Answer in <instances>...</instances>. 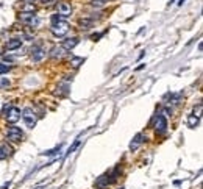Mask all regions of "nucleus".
Returning a JSON list of instances; mask_svg holds the SVG:
<instances>
[{
	"label": "nucleus",
	"instance_id": "12",
	"mask_svg": "<svg viewBox=\"0 0 203 189\" xmlns=\"http://www.w3.org/2000/svg\"><path fill=\"white\" fill-rule=\"evenodd\" d=\"M188 125L191 128H195L197 125H198V116H195V114H191L189 117H188Z\"/></svg>",
	"mask_w": 203,
	"mask_h": 189
},
{
	"label": "nucleus",
	"instance_id": "11",
	"mask_svg": "<svg viewBox=\"0 0 203 189\" xmlns=\"http://www.w3.org/2000/svg\"><path fill=\"white\" fill-rule=\"evenodd\" d=\"M21 46H22V41L17 39V38H14V39H11V41H8L6 49H8V50H16V49H19Z\"/></svg>",
	"mask_w": 203,
	"mask_h": 189
},
{
	"label": "nucleus",
	"instance_id": "18",
	"mask_svg": "<svg viewBox=\"0 0 203 189\" xmlns=\"http://www.w3.org/2000/svg\"><path fill=\"white\" fill-rule=\"evenodd\" d=\"M61 50H63L61 47H53L50 55H52V56H61Z\"/></svg>",
	"mask_w": 203,
	"mask_h": 189
},
{
	"label": "nucleus",
	"instance_id": "14",
	"mask_svg": "<svg viewBox=\"0 0 203 189\" xmlns=\"http://www.w3.org/2000/svg\"><path fill=\"white\" fill-rule=\"evenodd\" d=\"M61 144H60V146H56V147H55V149H52V150H47V152H44V153L42 155H45V156H55V155H60V152H61Z\"/></svg>",
	"mask_w": 203,
	"mask_h": 189
},
{
	"label": "nucleus",
	"instance_id": "19",
	"mask_svg": "<svg viewBox=\"0 0 203 189\" xmlns=\"http://www.w3.org/2000/svg\"><path fill=\"white\" fill-rule=\"evenodd\" d=\"M105 5V2L103 0H92V6H97V8H100V6H103Z\"/></svg>",
	"mask_w": 203,
	"mask_h": 189
},
{
	"label": "nucleus",
	"instance_id": "9",
	"mask_svg": "<svg viewBox=\"0 0 203 189\" xmlns=\"http://www.w3.org/2000/svg\"><path fill=\"white\" fill-rule=\"evenodd\" d=\"M78 44V38H67V39H64L63 44H61V49L63 50H72L73 47H75Z\"/></svg>",
	"mask_w": 203,
	"mask_h": 189
},
{
	"label": "nucleus",
	"instance_id": "2",
	"mask_svg": "<svg viewBox=\"0 0 203 189\" xmlns=\"http://www.w3.org/2000/svg\"><path fill=\"white\" fill-rule=\"evenodd\" d=\"M19 17H21V21H22L24 24H28V25H31V27H38V24H39V17L36 16L33 11H31V13L22 11V13L19 14Z\"/></svg>",
	"mask_w": 203,
	"mask_h": 189
},
{
	"label": "nucleus",
	"instance_id": "21",
	"mask_svg": "<svg viewBox=\"0 0 203 189\" xmlns=\"http://www.w3.org/2000/svg\"><path fill=\"white\" fill-rule=\"evenodd\" d=\"M10 184H11V181H8V183H5L2 187H0V189H8V187H10Z\"/></svg>",
	"mask_w": 203,
	"mask_h": 189
},
{
	"label": "nucleus",
	"instance_id": "6",
	"mask_svg": "<svg viewBox=\"0 0 203 189\" xmlns=\"http://www.w3.org/2000/svg\"><path fill=\"white\" fill-rule=\"evenodd\" d=\"M167 131V119L164 116H158V120H156V134H164Z\"/></svg>",
	"mask_w": 203,
	"mask_h": 189
},
{
	"label": "nucleus",
	"instance_id": "25",
	"mask_svg": "<svg viewBox=\"0 0 203 189\" xmlns=\"http://www.w3.org/2000/svg\"><path fill=\"white\" fill-rule=\"evenodd\" d=\"M42 2H47V0H42Z\"/></svg>",
	"mask_w": 203,
	"mask_h": 189
},
{
	"label": "nucleus",
	"instance_id": "8",
	"mask_svg": "<svg viewBox=\"0 0 203 189\" xmlns=\"http://www.w3.org/2000/svg\"><path fill=\"white\" fill-rule=\"evenodd\" d=\"M44 56H45V52H44L39 46H36V47L31 49V59H33L34 62H39Z\"/></svg>",
	"mask_w": 203,
	"mask_h": 189
},
{
	"label": "nucleus",
	"instance_id": "23",
	"mask_svg": "<svg viewBox=\"0 0 203 189\" xmlns=\"http://www.w3.org/2000/svg\"><path fill=\"white\" fill-rule=\"evenodd\" d=\"M184 3V0H180V2H178V5H183Z\"/></svg>",
	"mask_w": 203,
	"mask_h": 189
},
{
	"label": "nucleus",
	"instance_id": "20",
	"mask_svg": "<svg viewBox=\"0 0 203 189\" xmlns=\"http://www.w3.org/2000/svg\"><path fill=\"white\" fill-rule=\"evenodd\" d=\"M8 70H10V66H6V64H0V75H2V74H6Z\"/></svg>",
	"mask_w": 203,
	"mask_h": 189
},
{
	"label": "nucleus",
	"instance_id": "3",
	"mask_svg": "<svg viewBox=\"0 0 203 189\" xmlns=\"http://www.w3.org/2000/svg\"><path fill=\"white\" fill-rule=\"evenodd\" d=\"M22 119H24L25 125L28 128H33L36 125V116H34V111L31 110V108H25V110L22 111Z\"/></svg>",
	"mask_w": 203,
	"mask_h": 189
},
{
	"label": "nucleus",
	"instance_id": "15",
	"mask_svg": "<svg viewBox=\"0 0 203 189\" xmlns=\"http://www.w3.org/2000/svg\"><path fill=\"white\" fill-rule=\"evenodd\" d=\"M78 146H80V139H75V142H73V144H72V146L69 147V150L66 152V155H64V158H66V156H69V155H70V153H72V152H73V150H75V149H77Z\"/></svg>",
	"mask_w": 203,
	"mask_h": 189
},
{
	"label": "nucleus",
	"instance_id": "10",
	"mask_svg": "<svg viewBox=\"0 0 203 189\" xmlns=\"http://www.w3.org/2000/svg\"><path fill=\"white\" fill-rule=\"evenodd\" d=\"M142 142H144V134H141V133H139V134H136L134 139H133V141H131V144H130V150H131V152H134L137 147L141 146Z\"/></svg>",
	"mask_w": 203,
	"mask_h": 189
},
{
	"label": "nucleus",
	"instance_id": "13",
	"mask_svg": "<svg viewBox=\"0 0 203 189\" xmlns=\"http://www.w3.org/2000/svg\"><path fill=\"white\" fill-rule=\"evenodd\" d=\"M11 153V149L6 146V144H3V146H0V159H3V158H6L8 155Z\"/></svg>",
	"mask_w": 203,
	"mask_h": 189
},
{
	"label": "nucleus",
	"instance_id": "1",
	"mask_svg": "<svg viewBox=\"0 0 203 189\" xmlns=\"http://www.w3.org/2000/svg\"><path fill=\"white\" fill-rule=\"evenodd\" d=\"M69 31V24L64 21H52V33L55 36H64Z\"/></svg>",
	"mask_w": 203,
	"mask_h": 189
},
{
	"label": "nucleus",
	"instance_id": "24",
	"mask_svg": "<svg viewBox=\"0 0 203 189\" xmlns=\"http://www.w3.org/2000/svg\"><path fill=\"white\" fill-rule=\"evenodd\" d=\"M28 2H34V0H28Z\"/></svg>",
	"mask_w": 203,
	"mask_h": 189
},
{
	"label": "nucleus",
	"instance_id": "22",
	"mask_svg": "<svg viewBox=\"0 0 203 189\" xmlns=\"http://www.w3.org/2000/svg\"><path fill=\"white\" fill-rule=\"evenodd\" d=\"M2 85L3 86H8V85H10V82H8V80H2Z\"/></svg>",
	"mask_w": 203,
	"mask_h": 189
},
{
	"label": "nucleus",
	"instance_id": "5",
	"mask_svg": "<svg viewBox=\"0 0 203 189\" xmlns=\"http://www.w3.org/2000/svg\"><path fill=\"white\" fill-rule=\"evenodd\" d=\"M5 116H6L8 122L14 123V122H17L21 119V110H19V108H16V106H10V108H8V111L5 113Z\"/></svg>",
	"mask_w": 203,
	"mask_h": 189
},
{
	"label": "nucleus",
	"instance_id": "4",
	"mask_svg": "<svg viewBox=\"0 0 203 189\" xmlns=\"http://www.w3.org/2000/svg\"><path fill=\"white\" fill-rule=\"evenodd\" d=\"M24 138V133L19 127H10L6 131V139H10L13 142H19Z\"/></svg>",
	"mask_w": 203,
	"mask_h": 189
},
{
	"label": "nucleus",
	"instance_id": "7",
	"mask_svg": "<svg viewBox=\"0 0 203 189\" xmlns=\"http://www.w3.org/2000/svg\"><path fill=\"white\" fill-rule=\"evenodd\" d=\"M58 14L63 16V17H69V16L72 14V6H70V3L61 2V3L58 5Z\"/></svg>",
	"mask_w": 203,
	"mask_h": 189
},
{
	"label": "nucleus",
	"instance_id": "16",
	"mask_svg": "<svg viewBox=\"0 0 203 189\" xmlns=\"http://www.w3.org/2000/svg\"><path fill=\"white\" fill-rule=\"evenodd\" d=\"M83 58H80V56H75V58H72V61H70V64H72V67H78L80 64H83Z\"/></svg>",
	"mask_w": 203,
	"mask_h": 189
},
{
	"label": "nucleus",
	"instance_id": "26",
	"mask_svg": "<svg viewBox=\"0 0 203 189\" xmlns=\"http://www.w3.org/2000/svg\"><path fill=\"white\" fill-rule=\"evenodd\" d=\"M121 189H124V187H121Z\"/></svg>",
	"mask_w": 203,
	"mask_h": 189
},
{
	"label": "nucleus",
	"instance_id": "17",
	"mask_svg": "<svg viewBox=\"0 0 203 189\" xmlns=\"http://www.w3.org/2000/svg\"><path fill=\"white\" fill-rule=\"evenodd\" d=\"M89 25H92L91 19H81L80 21V27H81V28H89Z\"/></svg>",
	"mask_w": 203,
	"mask_h": 189
}]
</instances>
